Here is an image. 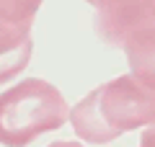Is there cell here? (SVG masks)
<instances>
[{"instance_id": "cell-1", "label": "cell", "mask_w": 155, "mask_h": 147, "mask_svg": "<svg viewBox=\"0 0 155 147\" xmlns=\"http://www.w3.org/2000/svg\"><path fill=\"white\" fill-rule=\"evenodd\" d=\"M67 119L80 139L106 145L137 126H155V90L132 75H119L80 98Z\"/></svg>"}, {"instance_id": "cell-2", "label": "cell", "mask_w": 155, "mask_h": 147, "mask_svg": "<svg viewBox=\"0 0 155 147\" xmlns=\"http://www.w3.org/2000/svg\"><path fill=\"white\" fill-rule=\"evenodd\" d=\"M67 116V101L52 83L26 77L0 93V145L26 147L36 137L60 129Z\"/></svg>"}, {"instance_id": "cell-3", "label": "cell", "mask_w": 155, "mask_h": 147, "mask_svg": "<svg viewBox=\"0 0 155 147\" xmlns=\"http://www.w3.org/2000/svg\"><path fill=\"white\" fill-rule=\"evenodd\" d=\"M155 26V16L147 0H116L114 5L96 13V34L106 47H124L129 36L140 28Z\"/></svg>"}, {"instance_id": "cell-4", "label": "cell", "mask_w": 155, "mask_h": 147, "mask_svg": "<svg viewBox=\"0 0 155 147\" xmlns=\"http://www.w3.org/2000/svg\"><path fill=\"white\" fill-rule=\"evenodd\" d=\"M31 52V23L0 21V85L26 70Z\"/></svg>"}, {"instance_id": "cell-5", "label": "cell", "mask_w": 155, "mask_h": 147, "mask_svg": "<svg viewBox=\"0 0 155 147\" xmlns=\"http://www.w3.org/2000/svg\"><path fill=\"white\" fill-rule=\"evenodd\" d=\"M122 49L129 62V75L145 88L155 90V26L134 31Z\"/></svg>"}, {"instance_id": "cell-6", "label": "cell", "mask_w": 155, "mask_h": 147, "mask_svg": "<svg viewBox=\"0 0 155 147\" xmlns=\"http://www.w3.org/2000/svg\"><path fill=\"white\" fill-rule=\"evenodd\" d=\"M44 0H0V21L34 23V16Z\"/></svg>"}, {"instance_id": "cell-7", "label": "cell", "mask_w": 155, "mask_h": 147, "mask_svg": "<svg viewBox=\"0 0 155 147\" xmlns=\"http://www.w3.org/2000/svg\"><path fill=\"white\" fill-rule=\"evenodd\" d=\"M140 147H155V126H147L140 137Z\"/></svg>"}, {"instance_id": "cell-8", "label": "cell", "mask_w": 155, "mask_h": 147, "mask_svg": "<svg viewBox=\"0 0 155 147\" xmlns=\"http://www.w3.org/2000/svg\"><path fill=\"white\" fill-rule=\"evenodd\" d=\"M85 3H91V5H96L101 11V8H109V5H114L116 0H85Z\"/></svg>"}, {"instance_id": "cell-9", "label": "cell", "mask_w": 155, "mask_h": 147, "mask_svg": "<svg viewBox=\"0 0 155 147\" xmlns=\"http://www.w3.org/2000/svg\"><path fill=\"white\" fill-rule=\"evenodd\" d=\"M49 147H83L80 142H67V139H62V142H52Z\"/></svg>"}, {"instance_id": "cell-10", "label": "cell", "mask_w": 155, "mask_h": 147, "mask_svg": "<svg viewBox=\"0 0 155 147\" xmlns=\"http://www.w3.org/2000/svg\"><path fill=\"white\" fill-rule=\"evenodd\" d=\"M150 3V11H153V16H155V0H147Z\"/></svg>"}]
</instances>
